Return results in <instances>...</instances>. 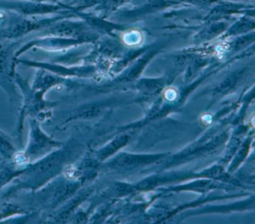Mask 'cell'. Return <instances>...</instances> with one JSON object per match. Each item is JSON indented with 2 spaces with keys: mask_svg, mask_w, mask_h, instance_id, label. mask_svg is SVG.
Returning <instances> with one entry per match:
<instances>
[{
  "mask_svg": "<svg viewBox=\"0 0 255 224\" xmlns=\"http://www.w3.org/2000/svg\"><path fill=\"white\" fill-rule=\"evenodd\" d=\"M15 153L16 151L14 145L10 140L8 134L0 129V156L8 160L13 158Z\"/></svg>",
  "mask_w": 255,
  "mask_h": 224,
  "instance_id": "1",
  "label": "cell"
},
{
  "mask_svg": "<svg viewBox=\"0 0 255 224\" xmlns=\"http://www.w3.org/2000/svg\"><path fill=\"white\" fill-rule=\"evenodd\" d=\"M122 39L125 44H127L128 46H134V45H138L139 43H141L142 35L140 32H138L136 30H132V31H128V32L125 33L123 35Z\"/></svg>",
  "mask_w": 255,
  "mask_h": 224,
  "instance_id": "2",
  "label": "cell"
},
{
  "mask_svg": "<svg viewBox=\"0 0 255 224\" xmlns=\"http://www.w3.org/2000/svg\"><path fill=\"white\" fill-rule=\"evenodd\" d=\"M176 96H177V93H176V91H175L174 89H172V88L166 89V90L164 91V93H163V97H164V99L167 100V101H173V100H175V99H176Z\"/></svg>",
  "mask_w": 255,
  "mask_h": 224,
  "instance_id": "3",
  "label": "cell"
},
{
  "mask_svg": "<svg viewBox=\"0 0 255 224\" xmlns=\"http://www.w3.org/2000/svg\"><path fill=\"white\" fill-rule=\"evenodd\" d=\"M65 175L67 176V177H69V178H72V177H74L75 176V168L73 167V166H71V165H69V166H67L66 168H65Z\"/></svg>",
  "mask_w": 255,
  "mask_h": 224,
  "instance_id": "4",
  "label": "cell"
},
{
  "mask_svg": "<svg viewBox=\"0 0 255 224\" xmlns=\"http://www.w3.org/2000/svg\"><path fill=\"white\" fill-rule=\"evenodd\" d=\"M200 120L204 123V124H209L211 122V115L210 114H203L200 117Z\"/></svg>",
  "mask_w": 255,
  "mask_h": 224,
  "instance_id": "5",
  "label": "cell"
}]
</instances>
